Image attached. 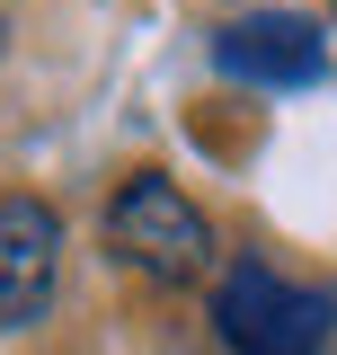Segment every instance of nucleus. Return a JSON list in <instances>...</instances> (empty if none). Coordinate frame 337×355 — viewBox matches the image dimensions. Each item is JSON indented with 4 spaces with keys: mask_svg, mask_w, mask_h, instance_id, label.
I'll return each instance as SVG.
<instances>
[{
    "mask_svg": "<svg viewBox=\"0 0 337 355\" xmlns=\"http://www.w3.org/2000/svg\"><path fill=\"white\" fill-rule=\"evenodd\" d=\"M213 329H222L231 355H329L337 311H329V293H311V284H293V275L240 258L222 284H213Z\"/></svg>",
    "mask_w": 337,
    "mask_h": 355,
    "instance_id": "obj_1",
    "label": "nucleus"
},
{
    "mask_svg": "<svg viewBox=\"0 0 337 355\" xmlns=\"http://www.w3.org/2000/svg\"><path fill=\"white\" fill-rule=\"evenodd\" d=\"M107 240H116V258L142 266V275H160V284H196L213 266V222L196 214V196L178 187V178L142 169L116 187V205H107Z\"/></svg>",
    "mask_w": 337,
    "mask_h": 355,
    "instance_id": "obj_2",
    "label": "nucleus"
},
{
    "mask_svg": "<svg viewBox=\"0 0 337 355\" xmlns=\"http://www.w3.org/2000/svg\"><path fill=\"white\" fill-rule=\"evenodd\" d=\"M213 62L257 89H311L329 71V27L302 18V9H257V18H231L213 36Z\"/></svg>",
    "mask_w": 337,
    "mask_h": 355,
    "instance_id": "obj_3",
    "label": "nucleus"
},
{
    "mask_svg": "<svg viewBox=\"0 0 337 355\" xmlns=\"http://www.w3.org/2000/svg\"><path fill=\"white\" fill-rule=\"evenodd\" d=\"M62 275V222L36 196H0V329H36Z\"/></svg>",
    "mask_w": 337,
    "mask_h": 355,
    "instance_id": "obj_4",
    "label": "nucleus"
}]
</instances>
